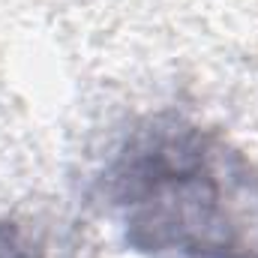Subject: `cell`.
<instances>
[{
    "instance_id": "6da1fadb",
    "label": "cell",
    "mask_w": 258,
    "mask_h": 258,
    "mask_svg": "<svg viewBox=\"0 0 258 258\" xmlns=\"http://www.w3.org/2000/svg\"><path fill=\"white\" fill-rule=\"evenodd\" d=\"M105 192L144 258H258V174L216 135L156 117L120 147Z\"/></svg>"
},
{
    "instance_id": "7a4b0ae2",
    "label": "cell",
    "mask_w": 258,
    "mask_h": 258,
    "mask_svg": "<svg viewBox=\"0 0 258 258\" xmlns=\"http://www.w3.org/2000/svg\"><path fill=\"white\" fill-rule=\"evenodd\" d=\"M0 258H42V249L24 228L0 219Z\"/></svg>"
}]
</instances>
